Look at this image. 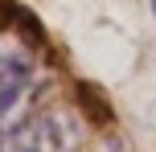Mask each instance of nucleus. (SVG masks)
<instances>
[{"mask_svg":"<svg viewBox=\"0 0 156 152\" xmlns=\"http://www.w3.org/2000/svg\"><path fill=\"white\" fill-rule=\"evenodd\" d=\"M0 152H78V123L58 107L33 111L12 132H4Z\"/></svg>","mask_w":156,"mask_h":152,"instance_id":"1","label":"nucleus"},{"mask_svg":"<svg viewBox=\"0 0 156 152\" xmlns=\"http://www.w3.org/2000/svg\"><path fill=\"white\" fill-rule=\"evenodd\" d=\"M29 82H33V66H29L25 54L0 58V119H8V111L25 99Z\"/></svg>","mask_w":156,"mask_h":152,"instance_id":"2","label":"nucleus"},{"mask_svg":"<svg viewBox=\"0 0 156 152\" xmlns=\"http://www.w3.org/2000/svg\"><path fill=\"white\" fill-rule=\"evenodd\" d=\"M152 16H156V0H152Z\"/></svg>","mask_w":156,"mask_h":152,"instance_id":"3","label":"nucleus"}]
</instances>
